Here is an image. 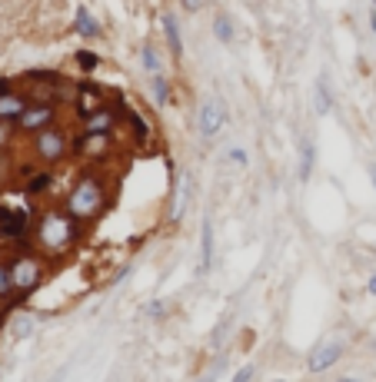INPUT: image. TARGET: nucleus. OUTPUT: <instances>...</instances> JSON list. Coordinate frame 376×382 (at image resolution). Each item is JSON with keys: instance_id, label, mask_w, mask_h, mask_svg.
Returning <instances> with one entry per match:
<instances>
[{"instance_id": "f257e3e1", "label": "nucleus", "mask_w": 376, "mask_h": 382, "mask_svg": "<svg viewBox=\"0 0 376 382\" xmlns=\"http://www.w3.org/2000/svg\"><path fill=\"white\" fill-rule=\"evenodd\" d=\"M103 209H107V190H103V183L93 173L80 176L77 183H74V190H70V197H67L64 213L70 219H77V223H90Z\"/></svg>"}, {"instance_id": "f03ea898", "label": "nucleus", "mask_w": 376, "mask_h": 382, "mask_svg": "<svg viewBox=\"0 0 376 382\" xmlns=\"http://www.w3.org/2000/svg\"><path fill=\"white\" fill-rule=\"evenodd\" d=\"M37 240H40V246L47 253H64L67 246H74V240H77V219L50 209L37 223Z\"/></svg>"}, {"instance_id": "7ed1b4c3", "label": "nucleus", "mask_w": 376, "mask_h": 382, "mask_svg": "<svg viewBox=\"0 0 376 382\" xmlns=\"http://www.w3.org/2000/svg\"><path fill=\"white\" fill-rule=\"evenodd\" d=\"M67 153H70V140H67L64 130H57V127H50V130L37 133L33 137V156L40 160V163H60Z\"/></svg>"}, {"instance_id": "20e7f679", "label": "nucleus", "mask_w": 376, "mask_h": 382, "mask_svg": "<svg viewBox=\"0 0 376 382\" xmlns=\"http://www.w3.org/2000/svg\"><path fill=\"white\" fill-rule=\"evenodd\" d=\"M57 123V103H30V107L23 110V117L17 120V130H23V133H44V130H50Z\"/></svg>"}, {"instance_id": "39448f33", "label": "nucleus", "mask_w": 376, "mask_h": 382, "mask_svg": "<svg viewBox=\"0 0 376 382\" xmlns=\"http://www.w3.org/2000/svg\"><path fill=\"white\" fill-rule=\"evenodd\" d=\"M11 273H13V286H17V293H27L33 286L40 283V276H44V266L37 256H17L11 262Z\"/></svg>"}, {"instance_id": "423d86ee", "label": "nucleus", "mask_w": 376, "mask_h": 382, "mask_svg": "<svg viewBox=\"0 0 376 382\" xmlns=\"http://www.w3.org/2000/svg\"><path fill=\"white\" fill-rule=\"evenodd\" d=\"M200 133L207 137V140H213L217 133L223 130V123H227V110H223L220 100H207L203 107H200Z\"/></svg>"}, {"instance_id": "0eeeda50", "label": "nucleus", "mask_w": 376, "mask_h": 382, "mask_svg": "<svg viewBox=\"0 0 376 382\" xmlns=\"http://www.w3.org/2000/svg\"><path fill=\"white\" fill-rule=\"evenodd\" d=\"M117 117H120V110L117 107H103V110H97L93 117H87L80 130H84V137H110Z\"/></svg>"}, {"instance_id": "6e6552de", "label": "nucleus", "mask_w": 376, "mask_h": 382, "mask_svg": "<svg viewBox=\"0 0 376 382\" xmlns=\"http://www.w3.org/2000/svg\"><path fill=\"white\" fill-rule=\"evenodd\" d=\"M343 359V342H320L310 356V372H326Z\"/></svg>"}, {"instance_id": "1a4fd4ad", "label": "nucleus", "mask_w": 376, "mask_h": 382, "mask_svg": "<svg viewBox=\"0 0 376 382\" xmlns=\"http://www.w3.org/2000/svg\"><path fill=\"white\" fill-rule=\"evenodd\" d=\"M103 107H107V103H103V90L93 87V83H80V93H77V100H74V110H77L80 117L87 120V117H93V113Z\"/></svg>"}, {"instance_id": "9d476101", "label": "nucleus", "mask_w": 376, "mask_h": 382, "mask_svg": "<svg viewBox=\"0 0 376 382\" xmlns=\"http://www.w3.org/2000/svg\"><path fill=\"white\" fill-rule=\"evenodd\" d=\"M110 137H77L74 150L84 156V160H107L110 156Z\"/></svg>"}, {"instance_id": "9b49d317", "label": "nucleus", "mask_w": 376, "mask_h": 382, "mask_svg": "<svg viewBox=\"0 0 376 382\" xmlns=\"http://www.w3.org/2000/svg\"><path fill=\"white\" fill-rule=\"evenodd\" d=\"M0 236H7V240H23V236H27V216L17 213V209L0 207Z\"/></svg>"}, {"instance_id": "f8f14e48", "label": "nucleus", "mask_w": 376, "mask_h": 382, "mask_svg": "<svg viewBox=\"0 0 376 382\" xmlns=\"http://www.w3.org/2000/svg\"><path fill=\"white\" fill-rule=\"evenodd\" d=\"M27 107H30V97L13 90V93H7V97H0V120H4V123H17Z\"/></svg>"}, {"instance_id": "ddd939ff", "label": "nucleus", "mask_w": 376, "mask_h": 382, "mask_svg": "<svg viewBox=\"0 0 376 382\" xmlns=\"http://www.w3.org/2000/svg\"><path fill=\"white\" fill-rule=\"evenodd\" d=\"M164 33H166V44H170V54L173 57L183 54V37H180V27H177V17L173 13H164Z\"/></svg>"}, {"instance_id": "4468645a", "label": "nucleus", "mask_w": 376, "mask_h": 382, "mask_svg": "<svg viewBox=\"0 0 376 382\" xmlns=\"http://www.w3.org/2000/svg\"><path fill=\"white\" fill-rule=\"evenodd\" d=\"M117 110H120L123 117H127V123H130V130L137 133V143L144 146V143H147V133H150V130H147V123H144V117H140L137 110H127L123 103H117Z\"/></svg>"}, {"instance_id": "2eb2a0df", "label": "nucleus", "mask_w": 376, "mask_h": 382, "mask_svg": "<svg viewBox=\"0 0 376 382\" xmlns=\"http://www.w3.org/2000/svg\"><path fill=\"white\" fill-rule=\"evenodd\" d=\"M74 27H77V33H80V37H87V40L100 33V23L90 17L87 7H80V11H77V21H74Z\"/></svg>"}, {"instance_id": "dca6fc26", "label": "nucleus", "mask_w": 376, "mask_h": 382, "mask_svg": "<svg viewBox=\"0 0 376 382\" xmlns=\"http://www.w3.org/2000/svg\"><path fill=\"white\" fill-rule=\"evenodd\" d=\"M213 33H217V40L220 44H233V21L227 17V13H220V17H213Z\"/></svg>"}, {"instance_id": "f3484780", "label": "nucleus", "mask_w": 376, "mask_h": 382, "mask_svg": "<svg viewBox=\"0 0 376 382\" xmlns=\"http://www.w3.org/2000/svg\"><path fill=\"white\" fill-rule=\"evenodd\" d=\"M313 156H317V150H313V143L307 140L303 146H300V180H310V173H313Z\"/></svg>"}, {"instance_id": "a211bd4d", "label": "nucleus", "mask_w": 376, "mask_h": 382, "mask_svg": "<svg viewBox=\"0 0 376 382\" xmlns=\"http://www.w3.org/2000/svg\"><path fill=\"white\" fill-rule=\"evenodd\" d=\"M210 240H213V226H210V216H207L203 219V236H200V250H203V256H200V270L210 266Z\"/></svg>"}, {"instance_id": "6ab92c4d", "label": "nucleus", "mask_w": 376, "mask_h": 382, "mask_svg": "<svg viewBox=\"0 0 376 382\" xmlns=\"http://www.w3.org/2000/svg\"><path fill=\"white\" fill-rule=\"evenodd\" d=\"M330 107H333L330 83H326V76H320V80H317V110H320V113H330Z\"/></svg>"}, {"instance_id": "aec40b11", "label": "nucleus", "mask_w": 376, "mask_h": 382, "mask_svg": "<svg viewBox=\"0 0 376 382\" xmlns=\"http://www.w3.org/2000/svg\"><path fill=\"white\" fill-rule=\"evenodd\" d=\"M11 293H17V286H13V273L7 262H0V299H7Z\"/></svg>"}, {"instance_id": "412c9836", "label": "nucleus", "mask_w": 376, "mask_h": 382, "mask_svg": "<svg viewBox=\"0 0 376 382\" xmlns=\"http://www.w3.org/2000/svg\"><path fill=\"white\" fill-rule=\"evenodd\" d=\"M150 90H154L156 103H166V100H170V83L164 80V74H156L154 80H150Z\"/></svg>"}, {"instance_id": "4be33fe9", "label": "nucleus", "mask_w": 376, "mask_h": 382, "mask_svg": "<svg viewBox=\"0 0 376 382\" xmlns=\"http://www.w3.org/2000/svg\"><path fill=\"white\" fill-rule=\"evenodd\" d=\"M144 66L150 70V74H160V57H156V50L154 47H144Z\"/></svg>"}, {"instance_id": "5701e85b", "label": "nucleus", "mask_w": 376, "mask_h": 382, "mask_svg": "<svg viewBox=\"0 0 376 382\" xmlns=\"http://www.w3.org/2000/svg\"><path fill=\"white\" fill-rule=\"evenodd\" d=\"M50 180H54L50 173H37L30 183H27V193H40V190H47V186H50Z\"/></svg>"}, {"instance_id": "b1692460", "label": "nucleus", "mask_w": 376, "mask_h": 382, "mask_svg": "<svg viewBox=\"0 0 376 382\" xmlns=\"http://www.w3.org/2000/svg\"><path fill=\"white\" fill-rule=\"evenodd\" d=\"M13 130H17V123H4V120H0V150H7V146H11Z\"/></svg>"}, {"instance_id": "393cba45", "label": "nucleus", "mask_w": 376, "mask_h": 382, "mask_svg": "<svg viewBox=\"0 0 376 382\" xmlns=\"http://www.w3.org/2000/svg\"><path fill=\"white\" fill-rule=\"evenodd\" d=\"M77 64H80V66H87V70H93V66L100 64V57H97V54H90V50H80V54H77Z\"/></svg>"}, {"instance_id": "a878e982", "label": "nucleus", "mask_w": 376, "mask_h": 382, "mask_svg": "<svg viewBox=\"0 0 376 382\" xmlns=\"http://www.w3.org/2000/svg\"><path fill=\"white\" fill-rule=\"evenodd\" d=\"M230 160L233 163H240V166H246V150L244 146H230Z\"/></svg>"}, {"instance_id": "bb28decb", "label": "nucleus", "mask_w": 376, "mask_h": 382, "mask_svg": "<svg viewBox=\"0 0 376 382\" xmlns=\"http://www.w3.org/2000/svg\"><path fill=\"white\" fill-rule=\"evenodd\" d=\"M250 379H253V366H244V369L237 372L230 382H250Z\"/></svg>"}, {"instance_id": "cd10ccee", "label": "nucleus", "mask_w": 376, "mask_h": 382, "mask_svg": "<svg viewBox=\"0 0 376 382\" xmlns=\"http://www.w3.org/2000/svg\"><path fill=\"white\" fill-rule=\"evenodd\" d=\"M180 4H183L190 13H197V11H203V7H207V0H180Z\"/></svg>"}, {"instance_id": "c85d7f7f", "label": "nucleus", "mask_w": 376, "mask_h": 382, "mask_svg": "<svg viewBox=\"0 0 376 382\" xmlns=\"http://www.w3.org/2000/svg\"><path fill=\"white\" fill-rule=\"evenodd\" d=\"M30 329H33V319H21V323H17V336H27Z\"/></svg>"}, {"instance_id": "c756f323", "label": "nucleus", "mask_w": 376, "mask_h": 382, "mask_svg": "<svg viewBox=\"0 0 376 382\" xmlns=\"http://www.w3.org/2000/svg\"><path fill=\"white\" fill-rule=\"evenodd\" d=\"M7 93H13V90H11V80H0V97H7Z\"/></svg>"}, {"instance_id": "7c9ffc66", "label": "nucleus", "mask_w": 376, "mask_h": 382, "mask_svg": "<svg viewBox=\"0 0 376 382\" xmlns=\"http://www.w3.org/2000/svg\"><path fill=\"white\" fill-rule=\"evenodd\" d=\"M366 289H370V296H376V276H370V279H366Z\"/></svg>"}, {"instance_id": "2f4dec72", "label": "nucleus", "mask_w": 376, "mask_h": 382, "mask_svg": "<svg viewBox=\"0 0 376 382\" xmlns=\"http://www.w3.org/2000/svg\"><path fill=\"white\" fill-rule=\"evenodd\" d=\"M370 180H373V186H376V163L370 166Z\"/></svg>"}, {"instance_id": "473e14b6", "label": "nucleus", "mask_w": 376, "mask_h": 382, "mask_svg": "<svg viewBox=\"0 0 376 382\" xmlns=\"http://www.w3.org/2000/svg\"><path fill=\"white\" fill-rule=\"evenodd\" d=\"M340 382H360V379H340Z\"/></svg>"}, {"instance_id": "72a5a7b5", "label": "nucleus", "mask_w": 376, "mask_h": 382, "mask_svg": "<svg viewBox=\"0 0 376 382\" xmlns=\"http://www.w3.org/2000/svg\"><path fill=\"white\" fill-rule=\"evenodd\" d=\"M273 382H287V379H273Z\"/></svg>"}, {"instance_id": "f704fd0d", "label": "nucleus", "mask_w": 376, "mask_h": 382, "mask_svg": "<svg viewBox=\"0 0 376 382\" xmlns=\"http://www.w3.org/2000/svg\"><path fill=\"white\" fill-rule=\"evenodd\" d=\"M373 4H376V0H373Z\"/></svg>"}]
</instances>
